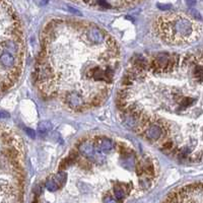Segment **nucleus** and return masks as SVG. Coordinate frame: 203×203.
Here are the masks:
<instances>
[{"mask_svg":"<svg viewBox=\"0 0 203 203\" xmlns=\"http://www.w3.org/2000/svg\"><path fill=\"white\" fill-rule=\"evenodd\" d=\"M152 31L167 45L184 46L192 44L200 38L202 25L183 12H167L155 17Z\"/></svg>","mask_w":203,"mask_h":203,"instance_id":"obj_2","label":"nucleus"},{"mask_svg":"<svg viewBox=\"0 0 203 203\" xmlns=\"http://www.w3.org/2000/svg\"><path fill=\"white\" fill-rule=\"evenodd\" d=\"M106 203H116V200H114L113 198H111V197H109L108 199H106V201H105Z\"/></svg>","mask_w":203,"mask_h":203,"instance_id":"obj_3","label":"nucleus"},{"mask_svg":"<svg viewBox=\"0 0 203 203\" xmlns=\"http://www.w3.org/2000/svg\"><path fill=\"white\" fill-rule=\"evenodd\" d=\"M120 63V47L106 29L85 20L53 19L41 34L34 80L44 98L80 113L105 103Z\"/></svg>","mask_w":203,"mask_h":203,"instance_id":"obj_1","label":"nucleus"}]
</instances>
